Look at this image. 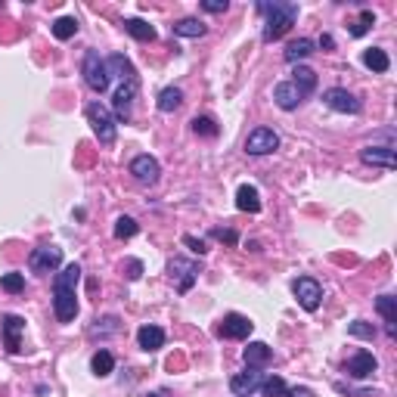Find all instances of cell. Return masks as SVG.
Returning <instances> with one entry per match:
<instances>
[{"mask_svg":"<svg viewBox=\"0 0 397 397\" xmlns=\"http://www.w3.org/2000/svg\"><path fill=\"white\" fill-rule=\"evenodd\" d=\"M81 283V264H65L53 279V314L59 323H72L78 316V289Z\"/></svg>","mask_w":397,"mask_h":397,"instance_id":"obj_1","label":"cell"},{"mask_svg":"<svg viewBox=\"0 0 397 397\" xmlns=\"http://www.w3.org/2000/svg\"><path fill=\"white\" fill-rule=\"evenodd\" d=\"M258 10L267 16L264 22V41H279L285 31L295 25L298 19V3H283V0H273V3H258Z\"/></svg>","mask_w":397,"mask_h":397,"instance_id":"obj_2","label":"cell"},{"mask_svg":"<svg viewBox=\"0 0 397 397\" xmlns=\"http://www.w3.org/2000/svg\"><path fill=\"white\" fill-rule=\"evenodd\" d=\"M84 115H87V121H90V128H93V134H96V140L103 143V146H112V143H115V134H118L112 109H105L103 103H90V105L84 109Z\"/></svg>","mask_w":397,"mask_h":397,"instance_id":"obj_3","label":"cell"},{"mask_svg":"<svg viewBox=\"0 0 397 397\" xmlns=\"http://www.w3.org/2000/svg\"><path fill=\"white\" fill-rule=\"evenodd\" d=\"M81 74H84V81H87V87L90 90H96V93H103V90H109V68H105V59L96 53V50H87L84 53V62H81Z\"/></svg>","mask_w":397,"mask_h":397,"instance_id":"obj_4","label":"cell"},{"mask_svg":"<svg viewBox=\"0 0 397 397\" xmlns=\"http://www.w3.org/2000/svg\"><path fill=\"white\" fill-rule=\"evenodd\" d=\"M292 292H295L298 304H301L304 310H310V314H314L323 301V285L316 283L314 276H298L295 283H292Z\"/></svg>","mask_w":397,"mask_h":397,"instance_id":"obj_5","label":"cell"},{"mask_svg":"<svg viewBox=\"0 0 397 397\" xmlns=\"http://www.w3.org/2000/svg\"><path fill=\"white\" fill-rule=\"evenodd\" d=\"M167 273H171V279H177V292L183 295V292L192 289V283H196V276H198V261L171 258L167 261Z\"/></svg>","mask_w":397,"mask_h":397,"instance_id":"obj_6","label":"cell"},{"mask_svg":"<svg viewBox=\"0 0 397 397\" xmlns=\"http://www.w3.org/2000/svg\"><path fill=\"white\" fill-rule=\"evenodd\" d=\"M134 99H136V81H124L121 87L112 96V115L115 121H130V112H134Z\"/></svg>","mask_w":397,"mask_h":397,"instance_id":"obj_7","label":"cell"},{"mask_svg":"<svg viewBox=\"0 0 397 397\" xmlns=\"http://www.w3.org/2000/svg\"><path fill=\"white\" fill-rule=\"evenodd\" d=\"M273 149H279V136L273 128H254L245 140V152L248 155H270Z\"/></svg>","mask_w":397,"mask_h":397,"instance_id":"obj_8","label":"cell"},{"mask_svg":"<svg viewBox=\"0 0 397 397\" xmlns=\"http://www.w3.org/2000/svg\"><path fill=\"white\" fill-rule=\"evenodd\" d=\"M59 264H62V248H56V245H37L34 252L28 254V267L34 273H53Z\"/></svg>","mask_w":397,"mask_h":397,"instance_id":"obj_9","label":"cell"},{"mask_svg":"<svg viewBox=\"0 0 397 397\" xmlns=\"http://www.w3.org/2000/svg\"><path fill=\"white\" fill-rule=\"evenodd\" d=\"M252 332H254V323L242 314H227L221 320V326H217V335H221V338H233V341L248 338Z\"/></svg>","mask_w":397,"mask_h":397,"instance_id":"obj_10","label":"cell"},{"mask_svg":"<svg viewBox=\"0 0 397 397\" xmlns=\"http://www.w3.org/2000/svg\"><path fill=\"white\" fill-rule=\"evenodd\" d=\"M326 105L332 112H345V115H357L360 109H363V103H360L354 93H347L345 87H332V90H326Z\"/></svg>","mask_w":397,"mask_h":397,"instance_id":"obj_11","label":"cell"},{"mask_svg":"<svg viewBox=\"0 0 397 397\" xmlns=\"http://www.w3.org/2000/svg\"><path fill=\"white\" fill-rule=\"evenodd\" d=\"M360 161L372 167H385V171H394L397 167V155L391 146H363L360 149Z\"/></svg>","mask_w":397,"mask_h":397,"instance_id":"obj_12","label":"cell"},{"mask_svg":"<svg viewBox=\"0 0 397 397\" xmlns=\"http://www.w3.org/2000/svg\"><path fill=\"white\" fill-rule=\"evenodd\" d=\"M130 174H134L136 183L152 186V183H159L161 167H159V161H155L152 155H136V159L130 161Z\"/></svg>","mask_w":397,"mask_h":397,"instance_id":"obj_13","label":"cell"},{"mask_svg":"<svg viewBox=\"0 0 397 397\" xmlns=\"http://www.w3.org/2000/svg\"><path fill=\"white\" fill-rule=\"evenodd\" d=\"M0 329H3V345L10 354H19L22 351V332H25V320L16 314H6L3 323H0Z\"/></svg>","mask_w":397,"mask_h":397,"instance_id":"obj_14","label":"cell"},{"mask_svg":"<svg viewBox=\"0 0 397 397\" xmlns=\"http://www.w3.org/2000/svg\"><path fill=\"white\" fill-rule=\"evenodd\" d=\"M261 385H264L261 369H248V372H239V376L230 378V391H233L236 397H252L254 391H261Z\"/></svg>","mask_w":397,"mask_h":397,"instance_id":"obj_15","label":"cell"},{"mask_svg":"<svg viewBox=\"0 0 397 397\" xmlns=\"http://www.w3.org/2000/svg\"><path fill=\"white\" fill-rule=\"evenodd\" d=\"M273 99H276L279 109L292 112V109H298V105L304 103V93L298 90V87L292 84V81H279V84L273 87Z\"/></svg>","mask_w":397,"mask_h":397,"instance_id":"obj_16","label":"cell"},{"mask_svg":"<svg viewBox=\"0 0 397 397\" xmlns=\"http://www.w3.org/2000/svg\"><path fill=\"white\" fill-rule=\"evenodd\" d=\"M345 369H347V376H351V378H369L372 372L378 369V360L372 357L369 351H357L351 360H347Z\"/></svg>","mask_w":397,"mask_h":397,"instance_id":"obj_17","label":"cell"},{"mask_svg":"<svg viewBox=\"0 0 397 397\" xmlns=\"http://www.w3.org/2000/svg\"><path fill=\"white\" fill-rule=\"evenodd\" d=\"M242 357H245L248 369H264V366L273 363V347L264 345V341H248V347L242 351Z\"/></svg>","mask_w":397,"mask_h":397,"instance_id":"obj_18","label":"cell"},{"mask_svg":"<svg viewBox=\"0 0 397 397\" xmlns=\"http://www.w3.org/2000/svg\"><path fill=\"white\" fill-rule=\"evenodd\" d=\"M136 345H140L146 354L159 351V347L165 345V329L155 326V323H146V326H140V329H136Z\"/></svg>","mask_w":397,"mask_h":397,"instance_id":"obj_19","label":"cell"},{"mask_svg":"<svg viewBox=\"0 0 397 397\" xmlns=\"http://www.w3.org/2000/svg\"><path fill=\"white\" fill-rule=\"evenodd\" d=\"M376 310L382 314L385 329H388V335L394 338V335H397V298L394 295H378L376 298Z\"/></svg>","mask_w":397,"mask_h":397,"instance_id":"obj_20","label":"cell"},{"mask_svg":"<svg viewBox=\"0 0 397 397\" xmlns=\"http://www.w3.org/2000/svg\"><path fill=\"white\" fill-rule=\"evenodd\" d=\"M236 208L248 211V214H258L261 211V196H258V190H254L252 183H242L239 190H236Z\"/></svg>","mask_w":397,"mask_h":397,"instance_id":"obj_21","label":"cell"},{"mask_svg":"<svg viewBox=\"0 0 397 397\" xmlns=\"http://www.w3.org/2000/svg\"><path fill=\"white\" fill-rule=\"evenodd\" d=\"M105 68H109V78L115 74V78H121V84H124V81H136L134 78V65H130V59H128V56H121V53H112L109 59H105Z\"/></svg>","mask_w":397,"mask_h":397,"instance_id":"obj_22","label":"cell"},{"mask_svg":"<svg viewBox=\"0 0 397 397\" xmlns=\"http://www.w3.org/2000/svg\"><path fill=\"white\" fill-rule=\"evenodd\" d=\"M292 84H295L298 90L304 93V99H307L310 93L316 90V74H314V68H307V65H295V72H292Z\"/></svg>","mask_w":397,"mask_h":397,"instance_id":"obj_23","label":"cell"},{"mask_svg":"<svg viewBox=\"0 0 397 397\" xmlns=\"http://www.w3.org/2000/svg\"><path fill=\"white\" fill-rule=\"evenodd\" d=\"M307 56H314V41H307V37H298V41H292L285 47V62H292V65H298Z\"/></svg>","mask_w":397,"mask_h":397,"instance_id":"obj_24","label":"cell"},{"mask_svg":"<svg viewBox=\"0 0 397 397\" xmlns=\"http://www.w3.org/2000/svg\"><path fill=\"white\" fill-rule=\"evenodd\" d=\"M363 65L382 74V72H388V68H391V59H388V53H385V50L369 47V50H363Z\"/></svg>","mask_w":397,"mask_h":397,"instance_id":"obj_25","label":"cell"},{"mask_svg":"<svg viewBox=\"0 0 397 397\" xmlns=\"http://www.w3.org/2000/svg\"><path fill=\"white\" fill-rule=\"evenodd\" d=\"M124 31H128L130 37H136V41H155V28L149 22H143V19H124Z\"/></svg>","mask_w":397,"mask_h":397,"instance_id":"obj_26","label":"cell"},{"mask_svg":"<svg viewBox=\"0 0 397 397\" xmlns=\"http://www.w3.org/2000/svg\"><path fill=\"white\" fill-rule=\"evenodd\" d=\"M90 369H93V376H99V378L112 376V369H115V357H112V351H96V354H93Z\"/></svg>","mask_w":397,"mask_h":397,"instance_id":"obj_27","label":"cell"},{"mask_svg":"<svg viewBox=\"0 0 397 397\" xmlns=\"http://www.w3.org/2000/svg\"><path fill=\"white\" fill-rule=\"evenodd\" d=\"M180 103H183V90L180 87H165V90L159 93V112H174L180 109Z\"/></svg>","mask_w":397,"mask_h":397,"instance_id":"obj_28","label":"cell"},{"mask_svg":"<svg viewBox=\"0 0 397 397\" xmlns=\"http://www.w3.org/2000/svg\"><path fill=\"white\" fill-rule=\"evenodd\" d=\"M78 34V19L74 16H59L53 22V37L56 41H68V37Z\"/></svg>","mask_w":397,"mask_h":397,"instance_id":"obj_29","label":"cell"},{"mask_svg":"<svg viewBox=\"0 0 397 397\" xmlns=\"http://www.w3.org/2000/svg\"><path fill=\"white\" fill-rule=\"evenodd\" d=\"M171 28H174V34H177V37H202L205 31H208V28H205V22H198V19H180V22L171 25Z\"/></svg>","mask_w":397,"mask_h":397,"instance_id":"obj_30","label":"cell"},{"mask_svg":"<svg viewBox=\"0 0 397 397\" xmlns=\"http://www.w3.org/2000/svg\"><path fill=\"white\" fill-rule=\"evenodd\" d=\"M136 233H140V223H136L134 217L121 214V217L115 221V239H134Z\"/></svg>","mask_w":397,"mask_h":397,"instance_id":"obj_31","label":"cell"},{"mask_svg":"<svg viewBox=\"0 0 397 397\" xmlns=\"http://www.w3.org/2000/svg\"><path fill=\"white\" fill-rule=\"evenodd\" d=\"M192 130H196L198 136H217V121L214 118H208V115H196L192 118Z\"/></svg>","mask_w":397,"mask_h":397,"instance_id":"obj_32","label":"cell"},{"mask_svg":"<svg viewBox=\"0 0 397 397\" xmlns=\"http://www.w3.org/2000/svg\"><path fill=\"white\" fill-rule=\"evenodd\" d=\"M118 332V316H103V320H96L90 326V338H96V335H115Z\"/></svg>","mask_w":397,"mask_h":397,"instance_id":"obj_33","label":"cell"},{"mask_svg":"<svg viewBox=\"0 0 397 397\" xmlns=\"http://www.w3.org/2000/svg\"><path fill=\"white\" fill-rule=\"evenodd\" d=\"M0 289L10 292V295H19V292L25 289V276L22 273H3V276H0Z\"/></svg>","mask_w":397,"mask_h":397,"instance_id":"obj_34","label":"cell"},{"mask_svg":"<svg viewBox=\"0 0 397 397\" xmlns=\"http://www.w3.org/2000/svg\"><path fill=\"white\" fill-rule=\"evenodd\" d=\"M347 335H354V338H366V341H372V338H376V326H369L366 320H354L351 326H347Z\"/></svg>","mask_w":397,"mask_h":397,"instance_id":"obj_35","label":"cell"},{"mask_svg":"<svg viewBox=\"0 0 397 397\" xmlns=\"http://www.w3.org/2000/svg\"><path fill=\"white\" fill-rule=\"evenodd\" d=\"M261 391H264V397H285V382L279 376H273V378H264V385H261Z\"/></svg>","mask_w":397,"mask_h":397,"instance_id":"obj_36","label":"cell"},{"mask_svg":"<svg viewBox=\"0 0 397 397\" xmlns=\"http://www.w3.org/2000/svg\"><path fill=\"white\" fill-rule=\"evenodd\" d=\"M372 22H376V16H372V10H363V12H360V19H357V22L351 25V34H354V37H363L366 31L372 28Z\"/></svg>","mask_w":397,"mask_h":397,"instance_id":"obj_37","label":"cell"},{"mask_svg":"<svg viewBox=\"0 0 397 397\" xmlns=\"http://www.w3.org/2000/svg\"><path fill=\"white\" fill-rule=\"evenodd\" d=\"M211 239L227 242V245H236V242H239V236H236V230H221V227H214V230H211Z\"/></svg>","mask_w":397,"mask_h":397,"instance_id":"obj_38","label":"cell"},{"mask_svg":"<svg viewBox=\"0 0 397 397\" xmlns=\"http://www.w3.org/2000/svg\"><path fill=\"white\" fill-rule=\"evenodd\" d=\"M183 245L190 248V252H196V254H205V252H208V245H205V239H196V236H190V233L183 236Z\"/></svg>","mask_w":397,"mask_h":397,"instance_id":"obj_39","label":"cell"},{"mask_svg":"<svg viewBox=\"0 0 397 397\" xmlns=\"http://www.w3.org/2000/svg\"><path fill=\"white\" fill-rule=\"evenodd\" d=\"M124 276H128V279H140L143 276V261L130 258L128 264H124Z\"/></svg>","mask_w":397,"mask_h":397,"instance_id":"obj_40","label":"cell"},{"mask_svg":"<svg viewBox=\"0 0 397 397\" xmlns=\"http://www.w3.org/2000/svg\"><path fill=\"white\" fill-rule=\"evenodd\" d=\"M227 0H202V10L205 12H227Z\"/></svg>","mask_w":397,"mask_h":397,"instance_id":"obj_41","label":"cell"},{"mask_svg":"<svg viewBox=\"0 0 397 397\" xmlns=\"http://www.w3.org/2000/svg\"><path fill=\"white\" fill-rule=\"evenodd\" d=\"M285 397H314V391H310L307 385H295V388L285 391Z\"/></svg>","mask_w":397,"mask_h":397,"instance_id":"obj_42","label":"cell"},{"mask_svg":"<svg viewBox=\"0 0 397 397\" xmlns=\"http://www.w3.org/2000/svg\"><path fill=\"white\" fill-rule=\"evenodd\" d=\"M320 47L332 50V47H335V41H332V37H329V34H323V37H320Z\"/></svg>","mask_w":397,"mask_h":397,"instance_id":"obj_43","label":"cell"},{"mask_svg":"<svg viewBox=\"0 0 397 397\" xmlns=\"http://www.w3.org/2000/svg\"><path fill=\"white\" fill-rule=\"evenodd\" d=\"M149 397H159V394H149Z\"/></svg>","mask_w":397,"mask_h":397,"instance_id":"obj_44","label":"cell"}]
</instances>
